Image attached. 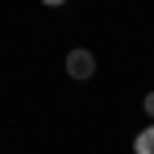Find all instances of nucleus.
Here are the masks:
<instances>
[{
    "label": "nucleus",
    "mask_w": 154,
    "mask_h": 154,
    "mask_svg": "<svg viewBox=\"0 0 154 154\" xmlns=\"http://www.w3.org/2000/svg\"><path fill=\"white\" fill-rule=\"evenodd\" d=\"M92 71H96V54H92V50L79 46V50L67 54V75H71V79H92Z\"/></svg>",
    "instance_id": "obj_1"
},
{
    "label": "nucleus",
    "mask_w": 154,
    "mask_h": 154,
    "mask_svg": "<svg viewBox=\"0 0 154 154\" xmlns=\"http://www.w3.org/2000/svg\"><path fill=\"white\" fill-rule=\"evenodd\" d=\"M133 146H137V154H154V125H150V129H142Z\"/></svg>",
    "instance_id": "obj_2"
},
{
    "label": "nucleus",
    "mask_w": 154,
    "mask_h": 154,
    "mask_svg": "<svg viewBox=\"0 0 154 154\" xmlns=\"http://www.w3.org/2000/svg\"><path fill=\"white\" fill-rule=\"evenodd\" d=\"M142 108L150 112V121H154V92H150V96H146V104H142Z\"/></svg>",
    "instance_id": "obj_3"
},
{
    "label": "nucleus",
    "mask_w": 154,
    "mask_h": 154,
    "mask_svg": "<svg viewBox=\"0 0 154 154\" xmlns=\"http://www.w3.org/2000/svg\"><path fill=\"white\" fill-rule=\"evenodd\" d=\"M42 4H67V0H42Z\"/></svg>",
    "instance_id": "obj_4"
}]
</instances>
